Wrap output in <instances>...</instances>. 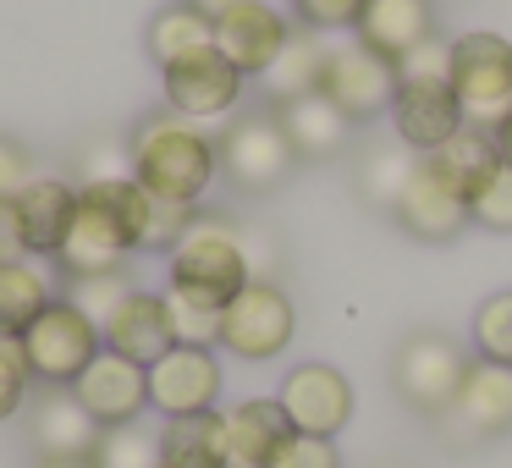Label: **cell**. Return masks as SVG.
Returning <instances> with one entry per match:
<instances>
[{
	"label": "cell",
	"instance_id": "obj_1",
	"mask_svg": "<svg viewBox=\"0 0 512 468\" xmlns=\"http://www.w3.org/2000/svg\"><path fill=\"white\" fill-rule=\"evenodd\" d=\"M127 160H133V182L149 188L155 199L171 204H199L210 182L221 177V149H215V127L188 122V116H144L138 133L127 138Z\"/></svg>",
	"mask_w": 512,
	"mask_h": 468
},
{
	"label": "cell",
	"instance_id": "obj_2",
	"mask_svg": "<svg viewBox=\"0 0 512 468\" xmlns=\"http://www.w3.org/2000/svg\"><path fill=\"white\" fill-rule=\"evenodd\" d=\"M391 127L408 149L430 155L435 144L463 127V105L452 94V39H430V45L408 50L397 61V100H391Z\"/></svg>",
	"mask_w": 512,
	"mask_h": 468
},
{
	"label": "cell",
	"instance_id": "obj_3",
	"mask_svg": "<svg viewBox=\"0 0 512 468\" xmlns=\"http://www.w3.org/2000/svg\"><path fill=\"white\" fill-rule=\"evenodd\" d=\"M248 281H254V270L243 259V237L221 215H199L188 237L166 254V287L193 303H210V309H226Z\"/></svg>",
	"mask_w": 512,
	"mask_h": 468
},
{
	"label": "cell",
	"instance_id": "obj_4",
	"mask_svg": "<svg viewBox=\"0 0 512 468\" xmlns=\"http://www.w3.org/2000/svg\"><path fill=\"white\" fill-rule=\"evenodd\" d=\"M452 94L468 127L496 133L512 116V45L501 34H457L452 39Z\"/></svg>",
	"mask_w": 512,
	"mask_h": 468
},
{
	"label": "cell",
	"instance_id": "obj_5",
	"mask_svg": "<svg viewBox=\"0 0 512 468\" xmlns=\"http://www.w3.org/2000/svg\"><path fill=\"white\" fill-rule=\"evenodd\" d=\"M100 347H105L100 325H94L72 298H56L23 331V353H28V369H34L39 386H72V380L100 358Z\"/></svg>",
	"mask_w": 512,
	"mask_h": 468
},
{
	"label": "cell",
	"instance_id": "obj_6",
	"mask_svg": "<svg viewBox=\"0 0 512 468\" xmlns=\"http://www.w3.org/2000/svg\"><path fill=\"white\" fill-rule=\"evenodd\" d=\"M298 331V309L276 281H248L232 303L221 309V347L248 364H270L292 347Z\"/></svg>",
	"mask_w": 512,
	"mask_h": 468
},
{
	"label": "cell",
	"instance_id": "obj_7",
	"mask_svg": "<svg viewBox=\"0 0 512 468\" xmlns=\"http://www.w3.org/2000/svg\"><path fill=\"white\" fill-rule=\"evenodd\" d=\"M320 94L347 116V122H375V116H391V100H397V61L375 56L358 39H336L331 34V56H325L320 72Z\"/></svg>",
	"mask_w": 512,
	"mask_h": 468
},
{
	"label": "cell",
	"instance_id": "obj_8",
	"mask_svg": "<svg viewBox=\"0 0 512 468\" xmlns=\"http://www.w3.org/2000/svg\"><path fill=\"white\" fill-rule=\"evenodd\" d=\"M468 347H457L452 336L441 331H424V336H408L397 353V391L402 402H408L413 413H424V419H446L457 402V391H463V375H468Z\"/></svg>",
	"mask_w": 512,
	"mask_h": 468
},
{
	"label": "cell",
	"instance_id": "obj_9",
	"mask_svg": "<svg viewBox=\"0 0 512 468\" xmlns=\"http://www.w3.org/2000/svg\"><path fill=\"white\" fill-rule=\"evenodd\" d=\"M160 83H166V105H171L177 116L215 127V122H226V116H237L248 78H243V72H237L215 45H204V50L177 56L171 67H160Z\"/></svg>",
	"mask_w": 512,
	"mask_h": 468
},
{
	"label": "cell",
	"instance_id": "obj_10",
	"mask_svg": "<svg viewBox=\"0 0 512 468\" xmlns=\"http://www.w3.org/2000/svg\"><path fill=\"white\" fill-rule=\"evenodd\" d=\"M215 149H221L226 182L243 188V193H270L292 171V160H298L281 116H237V122L215 138Z\"/></svg>",
	"mask_w": 512,
	"mask_h": 468
},
{
	"label": "cell",
	"instance_id": "obj_11",
	"mask_svg": "<svg viewBox=\"0 0 512 468\" xmlns=\"http://www.w3.org/2000/svg\"><path fill=\"white\" fill-rule=\"evenodd\" d=\"M276 402L287 408L292 430L298 435H342L347 419H353V380L336 364H298L287 369Z\"/></svg>",
	"mask_w": 512,
	"mask_h": 468
},
{
	"label": "cell",
	"instance_id": "obj_12",
	"mask_svg": "<svg viewBox=\"0 0 512 468\" xmlns=\"http://www.w3.org/2000/svg\"><path fill=\"white\" fill-rule=\"evenodd\" d=\"M292 34L298 28L287 23V12H281L276 0H248V6H232L226 17H215V50L243 78H265Z\"/></svg>",
	"mask_w": 512,
	"mask_h": 468
},
{
	"label": "cell",
	"instance_id": "obj_13",
	"mask_svg": "<svg viewBox=\"0 0 512 468\" xmlns=\"http://www.w3.org/2000/svg\"><path fill=\"white\" fill-rule=\"evenodd\" d=\"M221 358L215 347H171L160 364H149V408L160 419H182V413H204L221 397Z\"/></svg>",
	"mask_w": 512,
	"mask_h": 468
},
{
	"label": "cell",
	"instance_id": "obj_14",
	"mask_svg": "<svg viewBox=\"0 0 512 468\" xmlns=\"http://www.w3.org/2000/svg\"><path fill=\"white\" fill-rule=\"evenodd\" d=\"M72 397L100 419V430L133 424V419H144V408H149V369L133 364V358H122V353H111V347H100V358L72 380Z\"/></svg>",
	"mask_w": 512,
	"mask_h": 468
},
{
	"label": "cell",
	"instance_id": "obj_15",
	"mask_svg": "<svg viewBox=\"0 0 512 468\" xmlns=\"http://www.w3.org/2000/svg\"><path fill=\"white\" fill-rule=\"evenodd\" d=\"M133 254L138 248H133V237L116 226V215L78 188V215H72V232H67V243H61L56 265L78 281V276H111V270H127Z\"/></svg>",
	"mask_w": 512,
	"mask_h": 468
},
{
	"label": "cell",
	"instance_id": "obj_16",
	"mask_svg": "<svg viewBox=\"0 0 512 468\" xmlns=\"http://www.w3.org/2000/svg\"><path fill=\"white\" fill-rule=\"evenodd\" d=\"M105 347L122 358H133V364H160V358L177 347V331H171V309H166V292H127L122 303H116V314L100 325Z\"/></svg>",
	"mask_w": 512,
	"mask_h": 468
},
{
	"label": "cell",
	"instance_id": "obj_17",
	"mask_svg": "<svg viewBox=\"0 0 512 468\" xmlns=\"http://www.w3.org/2000/svg\"><path fill=\"white\" fill-rule=\"evenodd\" d=\"M424 160V171H430L441 188H452L457 199H468L474 204L479 193L490 188V177H496L507 160H501V149H496V133H485V127H457L446 144H435L430 155H419Z\"/></svg>",
	"mask_w": 512,
	"mask_h": 468
},
{
	"label": "cell",
	"instance_id": "obj_18",
	"mask_svg": "<svg viewBox=\"0 0 512 468\" xmlns=\"http://www.w3.org/2000/svg\"><path fill=\"white\" fill-rule=\"evenodd\" d=\"M292 419L276 397H243L226 408V441H232V468H270L292 441Z\"/></svg>",
	"mask_w": 512,
	"mask_h": 468
},
{
	"label": "cell",
	"instance_id": "obj_19",
	"mask_svg": "<svg viewBox=\"0 0 512 468\" xmlns=\"http://www.w3.org/2000/svg\"><path fill=\"white\" fill-rule=\"evenodd\" d=\"M353 39L386 61H402L408 50L435 39V12H430V0H364Z\"/></svg>",
	"mask_w": 512,
	"mask_h": 468
},
{
	"label": "cell",
	"instance_id": "obj_20",
	"mask_svg": "<svg viewBox=\"0 0 512 468\" xmlns=\"http://www.w3.org/2000/svg\"><path fill=\"white\" fill-rule=\"evenodd\" d=\"M100 419L72 397V386H45L34 408V446L45 463H61V457H94L100 446Z\"/></svg>",
	"mask_w": 512,
	"mask_h": 468
},
{
	"label": "cell",
	"instance_id": "obj_21",
	"mask_svg": "<svg viewBox=\"0 0 512 468\" xmlns=\"http://www.w3.org/2000/svg\"><path fill=\"white\" fill-rule=\"evenodd\" d=\"M391 215H397L402 232L419 237V243H452V237L468 226V199H457L452 188H441V182L424 171V160H419V171H413L408 188L397 193Z\"/></svg>",
	"mask_w": 512,
	"mask_h": 468
},
{
	"label": "cell",
	"instance_id": "obj_22",
	"mask_svg": "<svg viewBox=\"0 0 512 468\" xmlns=\"http://www.w3.org/2000/svg\"><path fill=\"white\" fill-rule=\"evenodd\" d=\"M446 419L463 435H507L512 430V369L490 364V358H474Z\"/></svg>",
	"mask_w": 512,
	"mask_h": 468
},
{
	"label": "cell",
	"instance_id": "obj_23",
	"mask_svg": "<svg viewBox=\"0 0 512 468\" xmlns=\"http://www.w3.org/2000/svg\"><path fill=\"white\" fill-rule=\"evenodd\" d=\"M17 215H23V237L34 259H56L61 243L72 232V215H78V188L61 177H34L17 193Z\"/></svg>",
	"mask_w": 512,
	"mask_h": 468
},
{
	"label": "cell",
	"instance_id": "obj_24",
	"mask_svg": "<svg viewBox=\"0 0 512 468\" xmlns=\"http://www.w3.org/2000/svg\"><path fill=\"white\" fill-rule=\"evenodd\" d=\"M56 270L50 259H17V265H0V336H23L39 314L56 303Z\"/></svg>",
	"mask_w": 512,
	"mask_h": 468
},
{
	"label": "cell",
	"instance_id": "obj_25",
	"mask_svg": "<svg viewBox=\"0 0 512 468\" xmlns=\"http://www.w3.org/2000/svg\"><path fill=\"white\" fill-rule=\"evenodd\" d=\"M160 446L166 463L177 468H232V441H226V413H182V419L160 424Z\"/></svg>",
	"mask_w": 512,
	"mask_h": 468
},
{
	"label": "cell",
	"instance_id": "obj_26",
	"mask_svg": "<svg viewBox=\"0 0 512 468\" xmlns=\"http://www.w3.org/2000/svg\"><path fill=\"white\" fill-rule=\"evenodd\" d=\"M325 56H331V34H314V28H298L287 39V50L276 56V67L265 72V94L276 105H292L303 94H320V72H325Z\"/></svg>",
	"mask_w": 512,
	"mask_h": 468
},
{
	"label": "cell",
	"instance_id": "obj_27",
	"mask_svg": "<svg viewBox=\"0 0 512 468\" xmlns=\"http://www.w3.org/2000/svg\"><path fill=\"white\" fill-rule=\"evenodd\" d=\"M276 116H281V127H287V138H292V155H303V160H320V155H331V149H342L347 127H353L325 94H303V100L281 105Z\"/></svg>",
	"mask_w": 512,
	"mask_h": 468
},
{
	"label": "cell",
	"instance_id": "obj_28",
	"mask_svg": "<svg viewBox=\"0 0 512 468\" xmlns=\"http://www.w3.org/2000/svg\"><path fill=\"white\" fill-rule=\"evenodd\" d=\"M204 45H215V17H204L193 0H177V6H166L149 23V61L155 67H171L177 56L204 50Z\"/></svg>",
	"mask_w": 512,
	"mask_h": 468
},
{
	"label": "cell",
	"instance_id": "obj_29",
	"mask_svg": "<svg viewBox=\"0 0 512 468\" xmlns=\"http://www.w3.org/2000/svg\"><path fill=\"white\" fill-rule=\"evenodd\" d=\"M419 171V149H408L397 138V144H380L364 155V166H358V188H364L369 204H397V193L408 188V177Z\"/></svg>",
	"mask_w": 512,
	"mask_h": 468
},
{
	"label": "cell",
	"instance_id": "obj_30",
	"mask_svg": "<svg viewBox=\"0 0 512 468\" xmlns=\"http://www.w3.org/2000/svg\"><path fill=\"white\" fill-rule=\"evenodd\" d=\"M89 463L94 468H160L166 463V446H160V430H149V424L133 419V424L105 430Z\"/></svg>",
	"mask_w": 512,
	"mask_h": 468
},
{
	"label": "cell",
	"instance_id": "obj_31",
	"mask_svg": "<svg viewBox=\"0 0 512 468\" xmlns=\"http://www.w3.org/2000/svg\"><path fill=\"white\" fill-rule=\"evenodd\" d=\"M474 353L512 369V292H490L474 314Z\"/></svg>",
	"mask_w": 512,
	"mask_h": 468
},
{
	"label": "cell",
	"instance_id": "obj_32",
	"mask_svg": "<svg viewBox=\"0 0 512 468\" xmlns=\"http://www.w3.org/2000/svg\"><path fill=\"white\" fill-rule=\"evenodd\" d=\"M199 221V204H171L149 193V215H144V237H138V254H171V248L188 237V226Z\"/></svg>",
	"mask_w": 512,
	"mask_h": 468
},
{
	"label": "cell",
	"instance_id": "obj_33",
	"mask_svg": "<svg viewBox=\"0 0 512 468\" xmlns=\"http://www.w3.org/2000/svg\"><path fill=\"white\" fill-rule=\"evenodd\" d=\"M166 309H171V331H177L182 347H221V309L193 303L171 287H166Z\"/></svg>",
	"mask_w": 512,
	"mask_h": 468
},
{
	"label": "cell",
	"instance_id": "obj_34",
	"mask_svg": "<svg viewBox=\"0 0 512 468\" xmlns=\"http://www.w3.org/2000/svg\"><path fill=\"white\" fill-rule=\"evenodd\" d=\"M127 292H138V287H133V276H127V270H111V276H78L67 298L78 303V309L89 314L94 325H105V320L116 314V303L127 298Z\"/></svg>",
	"mask_w": 512,
	"mask_h": 468
},
{
	"label": "cell",
	"instance_id": "obj_35",
	"mask_svg": "<svg viewBox=\"0 0 512 468\" xmlns=\"http://www.w3.org/2000/svg\"><path fill=\"white\" fill-rule=\"evenodd\" d=\"M28 386H34V369H28L23 336H0V424L17 419V408L28 402Z\"/></svg>",
	"mask_w": 512,
	"mask_h": 468
},
{
	"label": "cell",
	"instance_id": "obj_36",
	"mask_svg": "<svg viewBox=\"0 0 512 468\" xmlns=\"http://www.w3.org/2000/svg\"><path fill=\"white\" fill-rule=\"evenodd\" d=\"M468 221L485 226V232H501V237L512 232V166H501L496 177H490V188L468 204Z\"/></svg>",
	"mask_w": 512,
	"mask_h": 468
},
{
	"label": "cell",
	"instance_id": "obj_37",
	"mask_svg": "<svg viewBox=\"0 0 512 468\" xmlns=\"http://www.w3.org/2000/svg\"><path fill=\"white\" fill-rule=\"evenodd\" d=\"M364 0H292V17L314 34H353Z\"/></svg>",
	"mask_w": 512,
	"mask_h": 468
},
{
	"label": "cell",
	"instance_id": "obj_38",
	"mask_svg": "<svg viewBox=\"0 0 512 468\" xmlns=\"http://www.w3.org/2000/svg\"><path fill=\"white\" fill-rule=\"evenodd\" d=\"M270 468H342V452H336L331 435H292L287 452Z\"/></svg>",
	"mask_w": 512,
	"mask_h": 468
},
{
	"label": "cell",
	"instance_id": "obj_39",
	"mask_svg": "<svg viewBox=\"0 0 512 468\" xmlns=\"http://www.w3.org/2000/svg\"><path fill=\"white\" fill-rule=\"evenodd\" d=\"M28 182H34V155L12 138H0V199H17Z\"/></svg>",
	"mask_w": 512,
	"mask_h": 468
},
{
	"label": "cell",
	"instance_id": "obj_40",
	"mask_svg": "<svg viewBox=\"0 0 512 468\" xmlns=\"http://www.w3.org/2000/svg\"><path fill=\"white\" fill-rule=\"evenodd\" d=\"M105 177H133L127 144H94L89 155H83V182H105Z\"/></svg>",
	"mask_w": 512,
	"mask_h": 468
},
{
	"label": "cell",
	"instance_id": "obj_41",
	"mask_svg": "<svg viewBox=\"0 0 512 468\" xmlns=\"http://www.w3.org/2000/svg\"><path fill=\"white\" fill-rule=\"evenodd\" d=\"M17 259H28L23 215H17V199H0V265H17Z\"/></svg>",
	"mask_w": 512,
	"mask_h": 468
},
{
	"label": "cell",
	"instance_id": "obj_42",
	"mask_svg": "<svg viewBox=\"0 0 512 468\" xmlns=\"http://www.w3.org/2000/svg\"><path fill=\"white\" fill-rule=\"evenodd\" d=\"M237 237H243V259H248V270H254V281H265V270H270V243H265V232H254V226H237Z\"/></svg>",
	"mask_w": 512,
	"mask_h": 468
},
{
	"label": "cell",
	"instance_id": "obj_43",
	"mask_svg": "<svg viewBox=\"0 0 512 468\" xmlns=\"http://www.w3.org/2000/svg\"><path fill=\"white\" fill-rule=\"evenodd\" d=\"M193 6H199L204 17H226L232 6H248V0H193Z\"/></svg>",
	"mask_w": 512,
	"mask_h": 468
},
{
	"label": "cell",
	"instance_id": "obj_44",
	"mask_svg": "<svg viewBox=\"0 0 512 468\" xmlns=\"http://www.w3.org/2000/svg\"><path fill=\"white\" fill-rule=\"evenodd\" d=\"M496 149H501V160H507V166H512V116H507V122L496 127Z\"/></svg>",
	"mask_w": 512,
	"mask_h": 468
},
{
	"label": "cell",
	"instance_id": "obj_45",
	"mask_svg": "<svg viewBox=\"0 0 512 468\" xmlns=\"http://www.w3.org/2000/svg\"><path fill=\"white\" fill-rule=\"evenodd\" d=\"M39 468H94L89 457H61V463H39Z\"/></svg>",
	"mask_w": 512,
	"mask_h": 468
},
{
	"label": "cell",
	"instance_id": "obj_46",
	"mask_svg": "<svg viewBox=\"0 0 512 468\" xmlns=\"http://www.w3.org/2000/svg\"><path fill=\"white\" fill-rule=\"evenodd\" d=\"M160 468H177V463H160Z\"/></svg>",
	"mask_w": 512,
	"mask_h": 468
}]
</instances>
